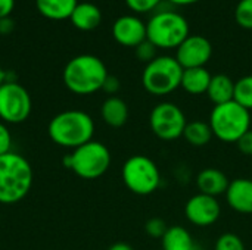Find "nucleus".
Returning <instances> with one entry per match:
<instances>
[{
	"mask_svg": "<svg viewBox=\"0 0 252 250\" xmlns=\"http://www.w3.org/2000/svg\"><path fill=\"white\" fill-rule=\"evenodd\" d=\"M47 134L55 144L74 150L93 140L94 121L84 111H63L50 119Z\"/></svg>",
	"mask_w": 252,
	"mask_h": 250,
	"instance_id": "nucleus-1",
	"label": "nucleus"
},
{
	"mask_svg": "<svg viewBox=\"0 0 252 250\" xmlns=\"http://www.w3.org/2000/svg\"><path fill=\"white\" fill-rule=\"evenodd\" d=\"M108 69L102 59L94 55H78L63 68L62 80L65 87L78 96H89L102 90L108 78Z\"/></svg>",
	"mask_w": 252,
	"mask_h": 250,
	"instance_id": "nucleus-2",
	"label": "nucleus"
},
{
	"mask_svg": "<svg viewBox=\"0 0 252 250\" xmlns=\"http://www.w3.org/2000/svg\"><path fill=\"white\" fill-rule=\"evenodd\" d=\"M34 172L31 164L19 153L9 152L0 156V203L21 202L31 190Z\"/></svg>",
	"mask_w": 252,
	"mask_h": 250,
	"instance_id": "nucleus-3",
	"label": "nucleus"
},
{
	"mask_svg": "<svg viewBox=\"0 0 252 250\" xmlns=\"http://www.w3.org/2000/svg\"><path fill=\"white\" fill-rule=\"evenodd\" d=\"M189 35L188 19L171 9L157 10L146 22V38L158 50L177 49Z\"/></svg>",
	"mask_w": 252,
	"mask_h": 250,
	"instance_id": "nucleus-4",
	"label": "nucleus"
},
{
	"mask_svg": "<svg viewBox=\"0 0 252 250\" xmlns=\"http://www.w3.org/2000/svg\"><path fill=\"white\" fill-rule=\"evenodd\" d=\"M112 156L109 149L96 140H92L63 158V167L71 169L83 180L100 178L109 169Z\"/></svg>",
	"mask_w": 252,
	"mask_h": 250,
	"instance_id": "nucleus-5",
	"label": "nucleus"
},
{
	"mask_svg": "<svg viewBox=\"0 0 252 250\" xmlns=\"http://www.w3.org/2000/svg\"><path fill=\"white\" fill-rule=\"evenodd\" d=\"M214 137L223 143H238L251 130V112L232 100L213 108L208 121Z\"/></svg>",
	"mask_w": 252,
	"mask_h": 250,
	"instance_id": "nucleus-6",
	"label": "nucleus"
},
{
	"mask_svg": "<svg viewBox=\"0 0 252 250\" xmlns=\"http://www.w3.org/2000/svg\"><path fill=\"white\" fill-rule=\"evenodd\" d=\"M183 68L174 56H158L142 74V85L152 96H167L182 85Z\"/></svg>",
	"mask_w": 252,
	"mask_h": 250,
	"instance_id": "nucleus-7",
	"label": "nucleus"
},
{
	"mask_svg": "<svg viewBox=\"0 0 252 250\" xmlns=\"http://www.w3.org/2000/svg\"><path fill=\"white\" fill-rule=\"evenodd\" d=\"M124 186L137 196H149L161 186V172L158 165L146 155L130 156L121 169Z\"/></svg>",
	"mask_w": 252,
	"mask_h": 250,
	"instance_id": "nucleus-8",
	"label": "nucleus"
},
{
	"mask_svg": "<svg viewBox=\"0 0 252 250\" xmlns=\"http://www.w3.org/2000/svg\"><path fill=\"white\" fill-rule=\"evenodd\" d=\"M32 102L25 87L13 80L0 85V121L4 124H21L31 115Z\"/></svg>",
	"mask_w": 252,
	"mask_h": 250,
	"instance_id": "nucleus-9",
	"label": "nucleus"
},
{
	"mask_svg": "<svg viewBox=\"0 0 252 250\" xmlns=\"http://www.w3.org/2000/svg\"><path fill=\"white\" fill-rule=\"evenodd\" d=\"M188 119L180 106L173 102H161L154 106L149 115L152 133L164 141H173L183 137Z\"/></svg>",
	"mask_w": 252,
	"mask_h": 250,
	"instance_id": "nucleus-10",
	"label": "nucleus"
},
{
	"mask_svg": "<svg viewBox=\"0 0 252 250\" xmlns=\"http://www.w3.org/2000/svg\"><path fill=\"white\" fill-rule=\"evenodd\" d=\"M185 215L195 227H210L219 221L221 215V205L217 197L198 193L186 202Z\"/></svg>",
	"mask_w": 252,
	"mask_h": 250,
	"instance_id": "nucleus-11",
	"label": "nucleus"
},
{
	"mask_svg": "<svg viewBox=\"0 0 252 250\" xmlns=\"http://www.w3.org/2000/svg\"><path fill=\"white\" fill-rule=\"evenodd\" d=\"M213 56V46L204 35H189L177 49L176 59L183 69L204 68Z\"/></svg>",
	"mask_w": 252,
	"mask_h": 250,
	"instance_id": "nucleus-12",
	"label": "nucleus"
},
{
	"mask_svg": "<svg viewBox=\"0 0 252 250\" xmlns=\"http://www.w3.org/2000/svg\"><path fill=\"white\" fill-rule=\"evenodd\" d=\"M112 37L118 44L136 49L146 40V24L136 15H123L112 25Z\"/></svg>",
	"mask_w": 252,
	"mask_h": 250,
	"instance_id": "nucleus-13",
	"label": "nucleus"
},
{
	"mask_svg": "<svg viewBox=\"0 0 252 250\" xmlns=\"http://www.w3.org/2000/svg\"><path fill=\"white\" fill-rule=\"evenodd\" d=\"M226 200L229 206L244 215H252V180L251 178H235L230 181L226 192Z\"/></svg>",
	"mask_w": 252,
	"mask_h": 250,
	"instance_id": "nucleus-14",
	"label": "nucleus"
},
{
	"mask_svg": "<svg viewBox=\"0 0 252 250\" xmlns=\"http://www.w3.org/2000/svg\"><path fill=\"white\" fill-rule=\"evenodd\" d=\"M195 181H196V187H198L199 193L208 194L213 197L226 194L229 184H230L227 175L217 168H205V169L199 171Z\"/></svg>",
	"mask_w": 252,
	"mask_h": 250,
	"instance_id": "nucleus-15",
	"label": "nucleus"
},
{
	"mask_svg": "<svg viewBox=\"0 0 252 250\" xmlns=\"http://www.w3.org/2000/svg\"><path fill=\"white\" fill-rule=\"evenodd\" d=\"M72 25L80 31H93L102 22V12L100 9L90 1H81L75 6L71 15Z\"/></svg>",
	"mask_w": 252,
	"mask_h": 250,
	"instance_id": "nucleus-16",
	"label": "nucleus"
},
{
	"mask_svg": "<svg viewBox=\"0 0 252 250\" xmlns=\"http://www.w3.org/2000/svg\"><path fill=\"white\" fill-rule=\"evenodd\" d=\"M128 106L118 96H109L100 106V116L103 122L112 128H121L128 121Z\"/></svg>",
	"mask_w": 252,
	"mask_h": 250,
	"instance_id": "nucleus-17",
	"label": "nucleus"
},
{
	"mask_svg": "<svg viewBox=\"0 0 252 250\" xmlns=\"http://www.w3.org/2000/svg\"><path fill=\"white\" fill-rule=\"evenodd\" d=\"M213 75L210 74V71L204 66V68H189V69H183V75H182V88L192 94V96H201V94H207L208 85L211 83Z\"/></svg>",
	"mask_w": 252,
	"mask_h": 250,
	"instance_id": "nucleus-18",
	"label": "nucleus"
},
{
	"mask_svg": "<svg viewBox=\"0 0 252 250\" xmlns=\"http://www.w3.org/2000/svg\"><path fill=\"white\" fill-rule=\"evenodd\" d=\"M207 96L214 103V106L232 102L235 97V81L226 74L213 75L207 90Z\"/></svg>",
	"mask_w": 252,
	"mask_h": 250,
	"instance_id": "nucleus-19",
	"label": "nucleus"
},
{
	"mask_svg": "<svg viewBox=\"0 0 252 250\" xmlns=\"http://www.w3.org/2000/svg\"><path fill=\"white\" fill-rule=\"evenodd\" d=\"M77 4L78 0H35L37 10L52 21L69 19Z\"/></svg>",
	"mask_w": 252,
	"mask_h": 250,
	"instance_id": "nucleus-20",
	"label": "nucleus"
},
{
	"mask_svg": "<svg viewBox=\"0 0 252 250\" xmlns=\"http://www.w3.org/2000/svg\"><path fill=\"white\" fill-rule=\"evenodd\" d=\"M162 250H199L192 234L182 225L168 227L161 239Z\"/></svg>",
	"mask_w": 252,
	"mask_h": 250,
	"instance_id": "nucleus-21",
	"label": "nucleus"
},
{
	"mask_svg": "<svg viewBox=\"0 0 252 250\" xmlns=\"http://www.w3.org/2000/svg\"><path fill=\"white\" fill-rule=\"evenodd\" d=\"M214 137L213 130L210 127L208 122L196 119V121H190L186 124L185 133H183V139L193 147H204L207 146L211 139Z\"/></svg>",
	"mask_w": 252,
	"mask_h": 250,
	"instance_id": "nucleus-22",
	"label": "nucleus"
},
{
	"mask_svg": "<svg viewBox=\"0 0 252 250\" xmlns=\"http://www.w3.org/2000/svg\"><path fill=\"white\" fill-rule=\"evenodd\" d=\"M235 102H238L241 106L252 111V75H245L235 81Z\"/></svg>",
	"mask_w": 252,
	"mask_h": 250,
	"instance_id": "nucleus-23",
	"label": "nucleus"
},
{
	"mask_svg": "<svg viewBox=\"0 0 252 250\" xmlns=\"http://www.w3.org/2000/svg\"><path fill=\"white\" fill-rule=\"evenodd\" d=\"M235 21L239 27L252 29V0H239L235 9Z\"/></svg>",
	"mask_w": 252,
	"mask_h": 250,
	"instance_id": "nucleus-24",
	"label": "nucleus"
},
{
	"mask_svg": "<svg viewBox=\"0 0 252 250\" xmlns=\"http://www.w3.org/2000/svg\"><path fill=\"white\" fill-rule=\"evenodd\" d=\"M214 250H247L245 245L242 242V239L235 234V233H224L221 234L216 245H214Z\"/></svg>",
	"mask_w": 252,
	"mask_h": 250,
	"instance_id": "nucleus-25",
	"label": "nucleus"
},
{
	"mask_svg": "<svg viewBox=\"0 0 252 250\" xmlns=\"http://www.w3.org/2000/svg\"><path fill=\"white\" fill-rule=\"evenodd\" d=\"M168 225L165 224V221L162 218H151L146 221L145 224V231L151 239H162L164 234L167 233Z\"/></svg>",
	"mask_w": 252,
	"mask_h": 250,
	"instance_id": "nucleus-26",
	"label": "nucleus"
},
{
	"mask_svg": "<svg viewBox=\"0 0 252 250\" xmlns=\"http://www.w3.org/2000/svg\"><path fill=\"white\" fill-rule=\"evenodd\" d=\"M136 56L140 62H145L146 65L152 62L155 57H158V49L146 38L143 43H140L136 49Z\"/></svg>",
	"mask_w": 252,
	"mask_h": 250,
	"instance_id": "nucleus-27",
	"label": "nucleus"
},
{
	"mask_svg": "<svg viewBox=\"0 0 252 250\" xmlns=\"http://www.w3.org/2000/svg\"><path fill=\"white\" fill-rule=\"evenodd\" d=\"M162 3V0H126V4L134 12V13H146L158 9V6Z\"/></svg>",
	"mask_w": 252,
	"mask_h": 250,
	"instance_id": "nucleus-28",
	"label": "nucleus"
},
{
	"mask_svg": "<svg viewBox=\"0 0 252 250\" xmlns=\"http://www.w3.org/2000/svg\"><path fill=\"white\" fill-rule=\"evenodd\" d=\"M12 152V134L7 124L0 121V156Z\"/></svg>",
	"mask_w": 252,
	"mask_h": 250,
	"instance_id": "nucleus-29",
	"label": "nucleus"
},
{
	"mask_svg": "<svg viewBox=\"0 0 252 250\" xmlns=\"http://www.w3.org/2000/svg\"><path fill=\"white\" fill-rule=\"evenodd\" d=\"M239 152L245 156H252V130L247 131L236 143Z\"/></svg>",
	"mask_w": 252,
	"mask_h": 250,
	"instance_id": "nucleus-30",
	"label": "nucleus"
},
{
	"mask_svg": "<svg viewBox=\"0 0 252 250\" xmlns=\"http://www.w3.org/2000/svg\"><path fill=\"white\" fill-rule=\"evenodd\" d=\"M121 88V83L117 77L114 75H108V78L105 80L103 83V87H102V91H105L106 94L109 96H115Z\"/></svg>",
	"mask_w": 252,
	"mask_h": 250,
	"instance_id": "nucleus-31",
	"label": "nucleus"
},
{
	"mask_svg": "<svg viewBox=\"0 0 252 250\" xmlns=\"http://www.w3.org/2000/svg\"><path fill=\"white\" fill-rule=\"evenodd\" d=\"M15 7V0H0V19L9 18L10 13L13 12Z\"/></svg>",
	"mask_w": 252,
	"mask_h": 250,
	"instance_id": "nucleus-32",
	"label": "nucleus"
},
{
	"mask_svg": "<svg viewBox=\"0 0 252 250\" xmlns=\"http://www.w3.org/2000/svg\"><path fill=\"white\" fill-rule=\"evenodd\" d=\"M13 28H15V24L10 19V16L0 19V34H9L13 31Z\"/></svg>",
	"mask_w": 252,
	"mask_h": 250,
	"instance_id": "nucleus-33",
	"label": "nucleus"
},
{
	"mask_svg": "<svg viewBox=\"0 0 252 250\" xmlns=\"http://www.w3.org/2000/svg\"><path fill=\"white\" fill-rule=\"evenodd\" d=\"M108 250H134L128 243H124V242H118V243H114L112 246H109Z\"/></svg>",
	"mask_w": 252,
	"mask_h": 250,
	"instance_id": "nucleus-34",
	"label": "nucleus"
},
{
	"mask_svg": "<svg viewBox=\"0 0 252 250\" xmlns=\"http://www.w3.org/2000/svg\"><path fill=\"white\" fill-rule=\"evenodd\" d=\"M167 1H170L171 4H176V6H189V4L198 3L201 0H167Z\"/></svg>",
	"mask_w": 252,
	"mask_h": 250,
	"instance_id": "nucleus-35",
	"label": "nucleus"
},
{
	"mask_svg": "<svg viewBox=\"0 0 252 250\" xmlns=\"http://www.w3.org/2000/svg\"><path fill=\"white\" fill-rule=\"evenodd\" d=\"M6 81H7V74H6V71L0 66V85L4 84Z\"/></svg>",
	"mask_w": 252,
	"mask_h": 250,
	"instance_id": "nucleus-36",
	"label": "nucleus"
}]
</instances>
